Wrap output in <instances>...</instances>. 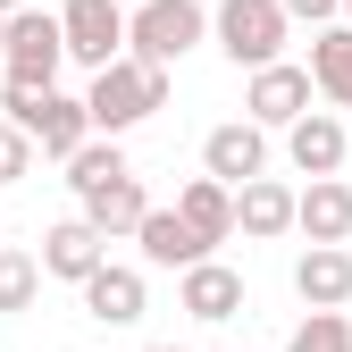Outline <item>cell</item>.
Segmentation results:
<instances>
[{
    "label": "cell",
    "instance_id": "cell-16",
    "mask_svg": "<svg viewBox=\"0 0 352 352\" xmlns=\"http://www.w3.org/2000/svg\"><path fill=\"white\" fill-rule=\"evenodd\" d=\"M143 210H151V193H143V176H118V185H101V193H84L76 201V218L93 227L101 243H118V235H135L143 227Z\"/></svg>",
    "mask_w": 352,
    "mask_h": 352
},
{
    "label": "cell",
    "instance_id": "cell-8",
    "mask_svg": "<svg viewBox=\"0 0 352 352\" xmlns=\"http://www.w3.org/2000/svg\"><path fill=\"white\" fill-rule=\"evenodd\" d=\"M302 109H311V76H302L294 59H277V67H252V84H243V118L260 126V135H269V126L285 135Z\"/></svg>",
    "mask_w": 352,
    "mask_h": 352
},
{
    "label": "cell",
    "instance_id": "cell-18",
    "mask_svg": "<svg viewBox=\"0 0 352 352\" xmlns=\"http://www.w3.org/2000/svg\"><path fill=\"white\" fill-rule=\"evenodd\" d=\"M311 93L319 101H336V109H352V25H319L311 34Z\"/></svg>",
    "mask_w": 352,
    "mask_h": 352
},
{
    "label": "cell",
    "instance_id": "cell-19",
    "mask_svg": "<svg viewBox=\"0 0 352 352\" xmlns=\"http://www.w3.org/2000/svg\"><path fill=\"white\" fill-rule=\"evenodd\" d=\"M135 243H143V269H176V277H185L193 260H210V252H201V243L185 235V218H176V210H143Z\"/></svg>",
    "mask_w": 352,
    "mask_h": 352
},
{
    "label": "cell",
    "instance_id": "cell-11",
    "mask_svg": "<svg viewBox=\"0 0 352 352\" xmlns=\"http://www.w3.org/2000/svg\"><path fill=\"white\" fill-rule=\"evenodd\" d=\"M344 143H352V135H344V118H327V109H302V118L285 126V160L311 176V185L344 168Z\"/></svg>",
    "mask_w": 352,
    "mask_h": 352
},
{
    "label": "cell",
    "instance_id": "cell-17",
    "mask_svg": "<svg viewBox=\"0 0 352 352\" xmlns=\"http://www.w3.org/2000/svg\"><path fill=\"white\" fill-rule=\"evenodd\" d=\"M176 218H185V235L218 260V243L235 235V193H227V185H210V176H193V185L176 193Z\"/></svg>",
    "mask_w": 352,
    "mask_h": 352
},
{
    "label": "cell",
    "instance_id": "cell-15",
    "mask_svg": "<svg viewBox=\"0 0 352 352\" xmlns=\"http://www.w3.org/2000/svg\"><path fill=\"white\" fill-rule=\"evenodd\" d=\"M294 294L311 302V311H344L352 302V252L344 243H311L294 260Z\"/></svg>",
    "mask_w": 352,
    "mask_h": 352
},
{
    "label": "cell",
    "instance_id": "cell-27",
    "mask_svg": "<svg viewBox=\"0 0 352 352\" xmlns=\"http://www.w3.org/2000/svg\"><path fill=\"white\" fill-rule=\"evenodd\" d=\"M151 352H185V344H151Z\"/></svg>",
    "mask_w": 352,
    "mask_h": 352
},
{
    "label": "cell",
    "instance_id": "cell-4",
    "mask_svg": "<svg viewBox=\"0 0 352 352\" xmlns=\"http://www.w3.org/2000/svg\"><path fill=\"white\" fill-rule=\"evenodd\" d=\"M59 17L51 9H17L0 17V76H9V93H59Z\"/></svg>",
    "mask_w": 352,
    "mask_h": 352
},
{
    "label": "cell",
    "instance_id": "cell-6",
    "mask_svg": "<svg viewBox=\"0 0 352 352\" xmlns=\"http://www.w3.org/2000/svg\"><path fill=\"white\" fill-rule=\"evenodd\" d=\"M59 51L76 59V67H109V59H126V9L118 0H59Z\"/></svg>",
    "mask_w": 352,
    "mask_h": 352
},
{
    "label": "cell",
    "instance_id": "cell-21",
    "mask_svg": "<svg viewBox=\"0 0 352 352\" xmlns=\"http://www.w3.org/2000/svg\"><path fill=\"white\" fill-rule=\"evenodd\" d=\"M34 294H42V260H34V252H9V243H0V319H17Z\"/></svg>",
    "mask_w": 352,
    "mask_h": 352
},
{
    "label": "cell",
    "instance_id": "cell-24",
    "mask_svg": "<svg viewBox=\"0 0 352 352\" xmlns=\"http://www.w3.org/2000/svg\"><path fill=\"white\" fill-rule=\"evenodd\" d=\"M277 9H285V25H336L344 0H277Z\"/></svg>",
    "mask_w": 352,
    "mask_h": 352
},
{
    "label": "cell",
    "instance_id": "cell-22",
    "mask_svg": "<svg viewBox=\"0 0 352 352\" xmlns=\"http://www.w3.org/2000/svg\"><path fill=\"white\" fill-rule=\"evenodd\" d=\"M285 352H352V319L344 311H311V319L285 336Z\"/></svg>",
    "mask_w": 352,
    "mask_h": 352
},
{
    "label": "cell",
    "instance_id": "cell-3",
    "mask_svg": "<svg viewBox=\"0 0 352 352\" xmlns=\"http://www.w3.org/2000/svg\"><path fill=\"white\" fill-rule=\"evenodd\" d=\"M0 118L17 126V135L42 151V160H76L93 143V118H84V93H0Z\"/></svg>",
    "mask_w": 352,
    "mask_h": 352
},
{
    "label": "cell",
    "instance_id": "cell-29",
    "mask_svg": "<svg viewBox=\"0 0 352 352\" xmlns=\"http://www.w3.org/2000/svg\"><path fill=\"white\" fill-rule=\"evenodd\" d=\"M0 235H9V227H0Z\"/></svg>",
    "mask_w": 352,
    "mask_h": 352
},
{
    "label": "cell",
    "instance_id": "cell-25",
    "mask_svg": "<svg viewBox=\"0 0 352 352\" xmlns=\"http://www.w3.org/2000/svg\"><path fill=\"white\" fill-rule=\"evenodd\" d=\"M17 9H25V0H0V17H17Z\"/></svg>",
    "mask_w": 352,
    "mask_h": 352
},
{
    "label": "cell",
    "instance_id": "cell-7",
    "mask_svg": "<svg viewBox=\"0 0 352 352\" xmlns=\"http://www.w3.org/2000/svg\"><path fill=\"white\" fill-rule=\"evenodd\" d=\"M201 176L210 185H252V176H269V135H260L252 118H227V126H210L201 135Z\"/></svg>",
    "mask_w": 352,
    "mask_h": 352
},
{
    "label": "cell",
    "instance_id": "cell-5",
    "mask_svg": "<svg viewBox=\"0 0 352 352\" xmlns=\"http://www.w3.org/2000/svg\"><path fill=\"white\" fill-rule=\"evenodd\" d=\"M285 9H277V0H218V9H210V42H218V51H227L243 76L252 67H277L285 59Z\"/></svg>",
    "mask_w": 352,
    "mask_h": 352
},
{
    "label": "cell",
    "instance_id": "cell-26",
    "mask_svg": "<svg viewBox=\"0 0 352 352\" xmlns=\"http://www.w3.org/2000/svg\"><path fill=\"white\" fill-rule=\"evenodd\" d=\"M336 25H352V0H344V9H336Z\"/></svg>",
    "mask_w": 352,
    "mask_h": 352
},
{
    "label": "cell",
    "instance_id": "cell-20",
    "mask_svg": "<svg viewBox=\"0 0 352 352\" xmlns=\"http://www.w3.org/2000/svg\"><path fill=\"white\" fill-rule=\"evenodd\" d=\"M118 176H135V168H126V151H118V143H101V135H93V143H84V151H76V160H67V193H76V201H84V193H101V185H118Z\"/></svg>",
    "mask_w": 352,
    "mask_h": 352
},
{
    "label": "cell",
    "instance_id": "cell-13",
    "mask_svg": "<svg viewBox=\"0 0 352 352\" xmlns=\"http://www.w3.org/2000/svg\"><path fill=\"white\" fill-rule=\"evenodd\" d=\"M42 277H59V285H84V277H93L101 269V260H109V243L93 235V227H84V218H59V227L51 235H42Z\"/></svg>",
    "mask_w": 352,
    "mask_h": 352
},
{
    "label": "cell",
    "instance_id": "cell-10",
    "mask_svg": "<svg viewBox=\"0 0 352 352\" xmlns=\"http://www.w3.org/2000/svg\"><path fill=\"white\" fill-rule=\"evenodd\" d=\"M84 311H93L101 327H135V319L151 311V285H143V269H126V260H101V269L84 277Z\"/></svg>",
    "mask_w": 352,
    "mask_h": 352
},
{
    "label": "cell",
    "instance_id": "cell-14",
    "mask_svg": "<svg viewBox=\"0 0 352 352\" xmlns=\"http://www.w3.org/2000/svg\"><path fill=\"white\" fill-rule=\"evenodd\" d=\"M235 235H252V243L294 235V185H277V176H252V185H235Z\"/></svg>",
    "mask_w": 352,
    "mask_h": 352
},
{
    "label": "cell",
    "instance_id": "cell-1",
    "mask_svg": "<svg viewBox=\"0 0 352 352\" xmlns=\"http://www.w3.org/2000/svg\"><path fill=\"white\" fill-rule=\"evenodd\" d=\"M160 109H168V76L143 67V59H109L93 84H84V118H93V135H101V143L135 135V126L160 118Z\"/></svg>",
    "mask_w": 352,
    "mask_h": 352
},
{
    "label": "cell",
    "instance_id": "cell-2",
    "mask_svg": "<svg viewBox=\"0 0 352 352\" xmlns=\"http://www.w3.org/2000/svg\"><path fill=\"white\" fill-rule=\"evenodd\" d=\"M210 42V9L201 0H143V9H126V59H143V67H176L185 51H201Z\"/></svg>",
    "mask_w": 352,
    "mask_h": 352
},
{
    "label": "cell",
    "instance_id": "cell-9",
    "mask_svg": "<svg viewBox=\"0 0 352 352\" xmlns=\"http://www.w3.org/2000/svg\"><path fill=\"white\" fill-rule=\"evenodd\" d=\"M176 311L201 319V327H227L243 311V269H227V260H193V269L176 277Z\"/></svg>",
    "mask_w": 352,
    "mask_h": 352
},
{
    "label": "cell",
    "instance_id": "cell-12",
    "mask_svg": "<svg viewBox=\"0 0 352 352\" xmlns=\"http://www.w3.org/2000/svg\"><path fill=\"white\" fill-rule=\"evenodd\" d=\"M294 235H311V243H352V185H344V176H319V185L294 193Z\"/></svg>",
    "mask_w": 352,
    "mask_h": 352
},
{
    "label": "cell",
    "instance_id": "cell-28",
    "mask_svg": "<svg viewBox=\"0 0 352 352\" xmlns=\"http://www.w3.org/2000/svg\"><path fill=\"white\" fill-rule=\"evenodd\" d=\"M118 9H143V0H118Z\"/></svg>",
    "mask_w": 352,
    "mask_h": 352
},
{
    "label": "cell",
    "instance_id": "cell-23",
    "mask_svg": "<svg viewBox=\"0 0 352 352\" xmlns=\"http://www.w3.org/2000/svg\"><path fill=\"white\" fill-rule=\"evenodd\" d=\"M17 176H34V143L0 118V185H17Z\"/></svg>",
    "mask_w": 352,
    "mask_h": 352
}]
</instances>
